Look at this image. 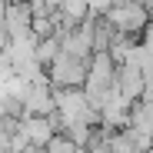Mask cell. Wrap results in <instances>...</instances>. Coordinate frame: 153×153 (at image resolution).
Masks as SVG:
<instances>
[{"label": "cell", "mask_w": 153, "mask_h": 153, "mask_svg": "<svg viewBox=\"0 0 153 153\" xmlns=\"http://www.w3.org/2000/svg\"><path fill=\"white\" fill-rule=\"evenodd\" d=\"M143 4H146V10H150V20H153V0H143Z\"/></svg>", "instance_id": "obj_13"}, {"label": "cell", "mask_w": 153, "mask_h": 153, "mask_svg": "<svg viewBox=\"0 0 153 153\" xmlns=\"http://www.w3.org/2000/svg\"><path fill=\"white\" fill-rule=\"evenodd\" d=\"M140 43H143L146 50H153V20H150L146 27H143V33H140Z\"/></svg>", "instance_id": "obj_11"}, {"label": "cell", "mask_w": 153, "mask_h": 153, "mask_svg": "<svg viewBox=\"0 0 153 153\" xmlns=\"http://www.w3.org/2000/svg\"><path fill=\"white\" fill-rule=\"evenodd\" d=\"M103 20L117 33H130V37H140L143 27L150 23V10L143 0H113V7L103 13Z\"/></svg>", "instance_id": "obj_1"}, {"label": "cell", "mask_w": 153, "mask_h": 153, "mask_svg": "<svg viewBox=\"0 0 153 153\" xmlns=\"http://www.w3.org/2000/svg\"><path fill=\"white\" fill-rule=\"evenodd\" d=\"M117 87H120V93L126 97V100H137L143 97V90H146V76H143V70L140 67H133V63H120L117 67Z\"/></svg>", "instance_id": "obj_5"}, {"label": "cell", "mask_w": 153, "mask_h": 153, "mask_svg": "<svg viewBox=\"0 0 153 153\" xmlns=\"http://www.w3.org/2000/svg\"><path fill=\"white\" fill-rule=\"evenodd\" d=\"M130 126H133L137 133H143V137H153V100L140 97L137 103H133V110H130Z\"/></svg>", "instance_id": "obj_7"}, {"label": "cell", "mask_w": 153, "mask_h": 153, "mask_svg": "<svg viewBox=\"0 0 153 153\" xmlns=\"http://www.w3.org/2000/svg\"><path fill=\"white\" fill-rule=\"evenodd\" d=\"M57 113V100H53V83L37 80L30 83L27 97H23V117H50Z\"/></svg>", "instance_id": "obj_3"}, {"label": "cell", "mask_w": 153, "mask_h": 153, "mask_svg": "<svg viewBox=\"0 0 153 153\" xmlns=\"http://www.w3.org/2000/svg\"><path fill=\"white\" fill-rule=\"evenodd\" d=\"M10 73H13V67H10V57H7V50H0V83H4Z\"/></svg>", "instance_id": "obj_10"}, {"label": "cell", "mask_w": 153, "mask_h": 153, "mask_svg": "<svg viewBox=\"0 0 153 153\" xmlns=\"http://www.w3.org/2000/svg\"><path fill=\"white\" fill-rule=\"evenodd\" d=\"M4 23L10 30V40H20V37H30L33 33V10L27 0H10L7 10H4Z\"/></svg>", "instance_id": "obj_4"}, {"label": "cell", "mask_w": 153, "mask_h": 153, "mask_svg": "<svg viewBox=\"0 0 153 153\" xmlns=\"http://www.w3.org/2000/svg\"><path fill=\"white\" fill-rule=\"evenodd\" d=\"M20 126H23V133H27V140L37 143V146H47L50 137L60 133V130H57V123H53V117H23Z\"/></svg>", "instance_id": "obj_6"}, {"label": "cell", "mask_w": 153, "mask_h": 153, "mask_svg": "<svg viewBox=\"0 0 153 153\" xmlns=\"http://www.w3.org/2000/svg\"><path fill=\"white\" fill-rule=\"evenodd\" d=\"M47 153H80V146H76V140L70 137V133H53V137H50V143L43 146Z\"/></svg>", "instance_id": "obj_9"}, {"label": "cell", "mask_w": 153, "mask_h": 153, "mask_svg": "<svg viewBox=\"0 0 153 153\" xmlns=\"http://www.w3.org/2000/svg\"><path fill=\"white\" fill-rule=\"evenodd\" d=\"M87 63L83 57H73V53H57V60L47 67V80L53 87H83L87 83Z\"/></svg>", "instance_id": "obj_2"}, {"label": "cell", "mask_w": 153, "mask_h": 153, "mask_svg": "<svg viewBox=\"0 0 153 153\" xmlns=\"http://www.w3.org/2000/svg\"><path fill=\"white\" fill-rule=\"evenodd\" d=\"M7 47H10V30H7L4 17H0V50H7Z\"/></svg>", "instance_id": "obj_12"}, {"label": "cell", "mask_w": 153, "mask_h": 153, "mask_svg": "<svg viewBox=\"0 0 153 153\" xmlns=\"http://www.w3.org/2000/svg\"><path fill=\"white\" fill-rule=\"evenodd\" d=\"M57 53H60V37H43V40H37V60H40L43 70L57 60Z\"/></svg>", "instance_id": "obj_8"}]
</instances>
